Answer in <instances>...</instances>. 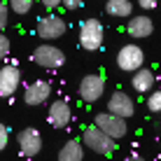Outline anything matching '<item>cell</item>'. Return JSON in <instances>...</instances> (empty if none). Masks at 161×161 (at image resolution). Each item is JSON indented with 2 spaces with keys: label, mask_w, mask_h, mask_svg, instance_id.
<instances>
[{
  "label": "cell",
  "mask_w": 161,
  "mask_h": 161,
  "mask_svg": "<svg viewBox=\"0 0 161 161\" xmlns=\"http://www.w3.org/2000/svg\"><path fill=\"white\" fill-rule=\"evenodd\" d=\"M159 5V0H138V7L145 9V12H149V9H154Z\"/></svg>",
  "instance_id": "22"
},
{
  "label": "cell",
  "mask_w": 161,
  "mask_h": 161,
  "mask_svg": "<svg viewBox=\"0 0 161 161\" xmlns=\"http://www.w3.org/2000/svg\"><path fill=\"white\" fill-rule=\"evenodd\" d=\"M65 9H80L82 5H84V0H63Z\"/></svg>",
  "instance_id": "23"
},
{
  "label": "cell",
  "mask_w": 161,
  "mask_h": 161,
  "mask_svg": "<svg viewBox=\"0 0 161 161\" xmlns=\"http://www.w3.org/2000/svg\"><path fill=\"white\" fill-rule=\"evenodd\" d=\"M145 63V52H142L138 44H124L117 54V68L124 73H138Z\"/></svg>",
  "instance_id": "3"
},
{
  "label": "cell",
  "mask_w": 161,
  "mask_h": 161,
  "mask_svg": "<svg viewBox=\"0 0 161 161\" xmlns=\"http://www.w3.org/2000/svg\"><path fill=\"white\" fill-rule=\"evenodd\" d=\"M105 12L114 19H126L133 14V3L131 0H108L105 3Z\"/></svg>",
  "instance_id": "15"
},
{
  "label": "cell",
  "mask_w": 161,
  "mask_h": 161,
  "mask_svg": "<svg viewBox=\"0 0 161 161\" xmlns=\"http://www.w3.org/2000/svg\"><path fill=\"white\" fill-rule=\"evenodd\" d=\"M124 161H145V159H142V157H138V154H131V157H126Z\"/></svg>",
  "instance_id": "25"
},
{
  "label": "cell",
  "mask_w": 161,
  "mask_h": 161,
  "mask_svg": "<svg viewBox=\"0 0 161 161\" xmlns=\"http://www.w3.org/2000/svg\"><path fill=\"white\" fill-rule=\"evenodd\" d=\"M9 47H12V44H9V37L5 35V33H0V61H5V58H7Z\"/></svg>",
  "instance_id": "20"
},
{
  "label": "cell",
  "mask_w": 161,
  "mask_h": 161,
  "mask_svg": "<svg viewBox=\"0 0 161 161\" xmlns=\"http://www.w3.org/2000/svg\"><path fill=\"white\" fill-rule=\"evenodd\" d=\"M33 3H35V0H7L9 9L16 12V14H28L31 7H33Z\"/></svg>",
  "instance_id": "17"
},
{
  "label": "cell",
  "mask_w": 161,
  "mask_h": 161,
  "mask_svg": "<svg viewBox=\"0 0 161 161\" xmlns=\"http://www.w3.org/2000/svg\"><path fill=\"white\" fill-rule=\"evenodd\" d=\"M77 91H80V98H82L84 103H96V101H101L103 93H105V80H103V75H98V73L84 75Z\"/></svg>",
  "instance_id": "5"
},
{
  "label": "cell",
  "mask_w": 161,
  "mask_h": 161,
  "mask_svg": "<svg viewBox=\"0 0 161 161\" xmlns=\"http://www.w3.org/2000/svg\"><path fill=\"white\" fill-rule=\"evenodd\" d=\"M7 142H9V131H7L5 124H0V152L7 147Z\"/></svg>",
  "instance_id": "21"
},
{
  "label": "cell",
  "mask_w": 161,
  "mask_h": 161,
  "mask_svg": "<svg viewBox=\"0 0 161 161\" xmlns=\"http://www.w3.org/2000/svg\"><path fill=\"white\" fill-rule=\"evenodd\" d=\"M33 63H37L40 68H47V70H56L65 63V54L54 44H40L33 52Z\"/></svg>",
  "instance_id": "4"
},
{
  "label": "cell",
  "mask_w": 161,
  "mask_h": 161,
  "mask_svg": "<svg viewBox=\"0 0 161 161\" xmlns=\"http://www.w3.org/2000/svg\"><path fill=\"white\" fill-rule=\"evenodd\" d=\"M16 142H19L21 154H24V157H28V159L37 157V154H40V149H42V136H40V131L33 129V126L21 129L19 136H16Z\"/></svg>",
  "instance_id": "8"
},
{
  "label": "cell",
  "mask_w": 161,
  "mask_h": 161,
  "mask_svg": "<svg viewBox=\"0 0 161 161\" xmlns=\"http://www.w3.org/2000/svg\"><path fill=\"white\" fill-rule=\"evenodd\" d=\"M93 124H96L103 133H108L112 140H121V138L129 133L126 119H121V117H117V114H112V112H101V114H96V121H93Z\"/></svg>",
  "instance_id": "6"
},
{
  "label": "cell",
  "mask_w": 161,
  "mask_h": 161,
  "mask_svg": "<svg viewBox=\"0 0 161 161\" xmlns=\"http://www.w3.org/2000/svg\"><path fill=\"white\" fill-rule=\"evenodd\" d=\"M108 112L117 114L121 119H129V117H133V112H136V103H133V98L126 91H114L112 96H110V101H108Z\"/></svg>",
  "instance_id": "10"
},
{
  "label": "cell",
  "mask_w": 161,
  "mask_h": 161,
  "mask_svg": "<svg viewBox=\"0 0 161 161\" xmlns=\"http://www.w3.org/2000/svg\"><path fill=\"white\" fill-rule=\"evenodd\" d=\"M82 140H84V145L91 149V152L101 154V157H110V154H114V145H117V140H112L108 133H103L96 124L84 129Z\"/></svg>",
  "instance_id": "1"
},
{
  "label": "cell",
  "mask_w": 161,
  "mask_h": 161,
  "mask_svg": "<svg viewBox=\"0 0 161 161\" xmlns=\"http://www.w3.org/2000/svg\"><path fill=\"white\" fill-rule=\"evenodd\" d=\"M52 96V84L47 80H37V82H31L24 91V103L26 105H42L49 101Z\"/></svg>",
  "instance_id": "12"
},
{
  "label": "cell",
  "mask_w": 161,
  "mask_h": 161,
  "mask_svg": "<svg viewBox=\"0 0 161 161\" xmlns=\"http://www.w3.org/2000/svg\"><path fill=\"white\" fill-rule=\"evenodd\" d=\"M147 108H149V112H161V91H152L149 93Z\"/></svg>",
  "instance_id": "18"
},
{
  "label": "cell",
  "mask_w": 161,
  "mask_h": 161,
  "mask_svg": "<svg viewBox=\"0 0 161 161\" xmlns=\"http://www.w3.org/2000/svg\"><path fill=\"white\" fill-rule=\"evenodd\" d=\"M42 3V7H47V9H56L58 5H63V0H40Z\"/></svg>",
  "instance_id": "24"
},
{
  "label": "cell",
  "mask_w": 161,
  "mask_h": 161,
  "mask_svg": "<svg viewBox=\"0 0 161 161\" xmlns=\"http://www.w3.org/2000/svg\"><path fill=\"white\" fill-rule=\"evenodd\" d=\"M126 31H129L131 37H138V40H142V37H149V35H152L154 21L149 19V16H145V14H138V16H133V19L129 21Z\"/></svg>",
  "instance_id": "13"
},
{
  "label": "cell",
  "mask_w": 161,
  "mask_h": 161,
  "mask_svg": "<svg viewBox=\"0 0 161 161\" xmlns=\"http://www.w3.org/2000/svg\"><path fill=\"white\" fill-rule=\"evenodd\" d=\"M154 82H157V77L147 68H140L138 73L131 75V86H133V91H138V93H149L152 86H154Z\"/></svg>",
  "instance_id": "14"
},
{
  "label": "cell",
  "mask_w": 161,
  "mask_h": 161,
  "mask_svg": "<svg viewBox=\"0 0 161 161\" xmlns=\"http://www.w3.org/2000/svg\"><path fill=\"white\" fill-rule=\"evenodd\" d=\"M47 119H49V124H52L54 129H65V126L70 124V119H73V110H70L68 101H63V98L54 101L47 110Z\"/></svg>",
  "instance_id": "11"
},
{
  "label": "cell",
  "mask_w": 161,
  "mask_h": 161,
  "mask_svg": "<svg viewBox=\"0 0 161 161\" xmlns=\"http://www.w3.org/2000/svg\"><path fill=\"white\" fill-rule=\"evenodd\" d=\"M103 37H105V28L98 19H84L80 24V44L86 52H96L103 47Z\"/></svg>",
  "instance_id": "2"
},
{
  "label": "cell",
  "mask_w": 161,
  "mask_h": 161,
  "mask_svg": "<svg viewBox=\"0 0 161 161\" xmlns=\"http://www.w3.org/2000/svg\"><path fill=\"white\" fill-rule=\"evenodd\" d=\"M84 159V145L77 140H68L58 149V161H82Z\"/></svg>",
  "instance_id": "16"
},
{
  "label": "cell",
  "mask_w": 161,
  "mask_h": 161,
  "mask_svg": "<svg viewBox=\"0 0 161 161\" xmlns=\"http://www.w3.org/2000/svg\"><path fill=\"white\" fill-rule=\"evenodd\" d=\"M7 19H9V5L5 3V0H0V33L7 26Z\"/></svg>",
  "instance_id": "19"
},
{
  "label": "cell",
  "mask_w": 161,
  "mask_h": 161,
  "mask_svg": "<svg viewBox=\"0 0 161 161\" xmlns=\"http://www.w3.org/2000/svg\"><path fill=\"white\" fill-rule=\"evenodd\" d=\"M65 31H68L65 19H61L56 14L40 16V19H37V26H35V33L42 37V40H58Z\"/></svg>",
  "instance_id": "7"
},
{
  "label": "cell",
  "mask_w": 161,
  "mask_h": 161,
  "mask_svg": "<svg viewBox=\"0 0 161 161\" xmlns=\"http://www.w3.org/2000/svg\"><path fill=\"white\" fill-rule=\"evenodd\" d=\"M19 84H21V70L12 63L3 65V68H0V98L14 96Z\"/></svg>",
  "instance_id": "9"
}]
</instances>
